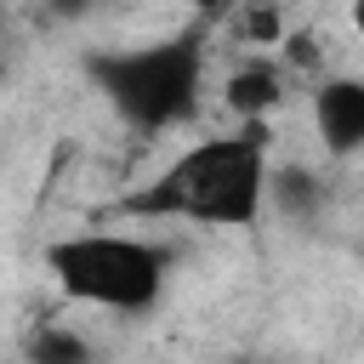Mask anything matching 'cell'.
I'll return each mask as SVG.
<instances>
[{"mask_svg":"<svg viewBox=\"0 0 364 364\" xmlns=\"http://www.w3.org/2000/svg\"><path fill=\"white\" fill-rule=\"evenodd\" d=\"M233 364H256V358H233Z\"/></svg>","mask_w":364,"mask_h":364,"instance_id":"13","label":"cell"},{"mask_svg":"<svg viewBox=\"0 0 364 364\" xmlns=\"http://www.w3.org/2000/svg\"><path fill=\"white\" fill-rule=\"evenodd\" d=\"M228 114H239V119H267L273 108H279V97H284V85H279V68L273 63H245V68H233L228 74Z\"/></svg>","mask_w":364,"mask_h":364,"instance_id":"5","label":"cell"},{"mask_svg":"<svg viewBox=\"0 0 364 364\" xmlns=\"http://www.w3.org/2000/svg\"><path fill=\"white\" fill-rule=\"evenodd\" d=\"M171 250L136 233H68L46 245V273L63 296L108 313H148L165 290Z\"/></svg>","mask_w":364,"mask_h":364,"instance_id":"3","label":"cell"},{"mask_svg":"<svg viewBox=\"0 0 364 364\" xmlns=\"http://www.w3.org/2000/svg\"><path fill=\"white\" fill-rule=\"evenodd\" d=\"M267 125L245 119L228 136H205L182 148L142 193L125 199L131 216L205 222V228H250L267 205Z\"/></svg>","mask_w":364,"mask_h":364,"instance_id":"1","label":"cell"},{"mask_svg":"<svg viewBox=\"0 0 364 364\" xmlns=\"http://www.w3.org/2000/svg\"><path fill=\"white\" fill-rule=\"evenodd\" d=\"M267 199H273L279 216H318V210H324V182H318L307 165H273Z\"/></svg>","mask_w":364,"mask_h":364,"instance_id":"6","label":"cell"},{"mask_svg":"<svg viewBox=\"0 0 364 364\" xmlns=\"http://www.w3.org/2000/svg\"><path fill=\"white\" fill-rule=\"evenodd\" d=\"M91 6H97V0H46V11H51L57 23H80V17H91Z\"/></svg>","mask_w":364,"mask_h":364,"instance_id":"10","label":"cell"},{"mask_svg":"<svg viewBox=\"0 0 364 364\" xmlns=\"http://www.w3.org/2000/svg\"><path fill=\"white\" fill-rule=\"evenodd\" d=\"M245 40H256V46H279V40H284V17H279L273 6H250V11H245Z\"/></svg>","mask_w":364,"mask_h":364,"instance_id":"8","label":"cell"},{"mask_svg":"<svg viewBox=\"0 0 364 364\" xmlns=\"http://www.w3.org/2000/svg\"><path fill=\"white\" fill-rule=\"evenodd\" d=\"M28 364H97L91 341L68 324H40L28 336Z\"/></svg>","mask_w":364,"mask_h":364,"instance_id":"7","label":"cell"},{"mask_svg":"<svg viewBox=\"0 0 364 364\" xmlns=\"http://www.w3.org/2000/svg\"><path fill=\"white\" fill-rule=\"evenodd\" d=\"M91 85L114 102V114L136 131H171L193 119L199 91H205V40L199 34H171L154 46L131 51H102L85 63Z\"/></svg>","mask_w":364,"mask_h":364,"instance_id":"2","label":"cell"},{"mask_svg":"<svg viewBox=\"0 0 364 364\" xmlns=\"http://www.w3.org/2000/svg\"><path fill=\"white\" fill-rule=\"evenodd\" d=\"M313 125L330 159L364 154V80L358 74H330L313 91Z\"/></svg>","mask_w":364,"mask_h":364,"instance_id":"4","label":"cell"},{"mask_svg":"<svg viewBox=\"0 0 364 364\" xmlns=\"http://www.w3.org/2000/svg\"><path fill=\"white\" fill-rule=\"evenodd\" d=\"M284 57H290L296 68H313V57H318V40H313V34H290V40H284Z\"/></svg>","mask_w":364,"mask_h":364,"instance_id":"9","label":"cell"},{"mask_svg":"<svg viewBox=\"0 0 364 364\" xmlns=\"http://www.w3.org/2000/svg\"><path fill=\"white\" fill-rule=\"evenodd\" d=\"M353 28L364 34V0H353Z\"/></svg>","mask_w":364,"mask_h":364,"instance_id":"12","label":"cell"},{"mask_svg":"<svg viewBox=\"0 0 364 364\" xmlns=\"http://www.w3.org/2000/svg\"><path fill=\"white\" fill-rule=\"evenodd\" d=\"M188 6H193V11H199V17H216V11H233V6H239V0H188Z\"/></svg>","mask_w":364,"mask_h":364,"instance_id":"11","label":"cell"}]
</instances>
